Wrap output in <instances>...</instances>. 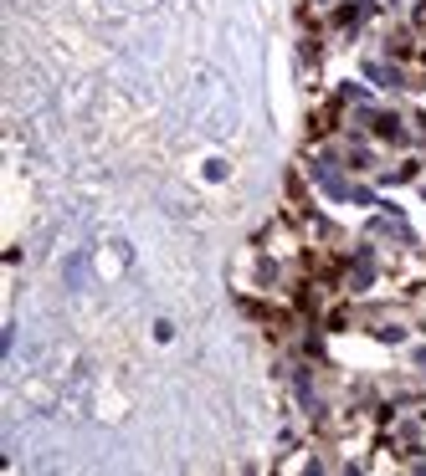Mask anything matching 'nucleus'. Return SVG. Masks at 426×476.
<instances>
[{
    "label": "nucleus",
    "instance_id": "nucleus-1",
    "mask_svg": "<svg viewBox=\"0 0 426 476\" xmlns=\"http://www.w3.org/2000/svg\"><path fill=\"white\" fill-rule=\"evenodd\" d=\"M370 77H375V82H385V87H401V72H395L391 62H370Z\"/></svg>",
    "mask_w": 426,
    "mask_h": 476
},
{
    "label": "nucleus",
    "instance_id": "nucleus-2",
    "mask_svg": "<svg viewBox=\"0 0 426 476\" xmlns=\"http://www.w3.org/2000/svg\"><path fill=\"white\" fill-rule=\"evenodd\" d=\"M375 134H380V139H395V134H401V118L380 113V118H375Z\"/></svg>",
    "mask_w": 426,
    "mask_h": 476
}]
</instances>
